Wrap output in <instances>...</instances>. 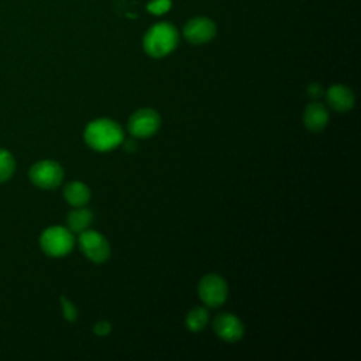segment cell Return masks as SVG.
Returning <instances> with one entry per match:
<instances>
[{
    "label": "cell",
    "instance_id": "5",
    "mask_svg": "<svg viewBox=\"0 0 361 361\" xmlns=\"http://www.w3.org/2000/svg\"><path fill=\"white\" fill-rule=\"evenodd\" d=\"M161 126V117L158 111L149 107L140 109L134 111L127 123L128 133L135 138H148L152 137Z\"/></svg>",
    "mask_w": 361,
    "mask_h": 361
},
{
    "label": "cell",
    "instance_id": "7",
    "mask_svg": "<svg viewBox=\"0 0 361 361\" xmlns=\"http://www.w3.org/2000/svg\"><path fill=\"white\" fill-rule=\"evenodd\" d=\"M197 293L200 300L209 307H217L227 299L228 288L226 281L217 274L204 275L197 285Z\"/></svg>",
    "mask_w": 361,
    "mask_h": 361
},
{
    "label": "cell",
    "instance_id": "12",
    "mask_svg": "<svg viewBox=\"0 0 361 361\" xmlns=\"http://www.w3.org/2000/svg\"><path fill=\"white\" fill-rule=\"evenodd\" d=\"M63 196L71 206L82 207V206L87 204L92 193L86 183H83L80 180H72L65 186Z\"/></svg>",
    "mask_w": 361,
    "mask_h": 361
},
{
    "label": "cell",
    "instance_id": "11",
    "mask_svg": "<svg viewBox=\"0 0 361 361\" xmlns=\"http://www.w3.org/2000/svg\"><path fill=\"white\" fill-rule=\"evenodd\" d=\"M329 123V110L319 102H312L303 111V124L307 130L319 133L326 128Z\"/></svg>",
    "mask_w": 361,
    "mask_h": 361
},
{
    "label": "cell",
    "instance_id": "14",
    "mask_svg": "<svg viewBox=\"0 0 361 361\" xmlns=\"http://www.w3.org/2000/svg\"><path fill=\"white\" fill-rule=\"evenodd\" d=\"M207 322H209V313L202 306L193 307L192 310L188 312V314L185 317L186 327L190 331H200V330H203L206 327Z\"/></svg>",
    "mask_w": 361,
    "mask_h": 361
},
{
    "label": "cell",
    "instance_id": "3",
    "mask_svg": "<svg viewBox=\"0 0 361 361\" xmlns=\"http://www.w3.org/2000/svg\"><path fill=\"white\" fill-rule=\"evenodd\" d=\"M42 251L49 257H63L73 248L75 238L68 227L52 226L42 231L39 237Z\"/></svg>",
    "mask_w": 361,
    "mask_h": 361
},
{
    "label": "cell",
    "instance_id": "9",
    "mask_svg": "<svg viewBox=\"0 0 361 361\" xmlns=\"http://www.w3.org/2000/svg\"><path fill=\"white\" fill-rule=\"evenodd\" d=\"M216 35V24L207 17H196L183 27V37L195 45L206 44Z\"/></svg>",
    "mask_w": 361,
    "mask_h": 361
},
{
    "label": "cell",
    "instance_id": "2",
    "mask_svg": "<svg viewBox=\"0 0 361 361\" xmlns=\"http://www.w3.org/2000/svg\"><path fill=\"white\" fill-rule=\"evenodd\" d=\"M178 31L169 23H158L152 25L144 37V51L152 58H162L171 54L178 45Z\"/></svg>",
    "mask_w": 361,
    "mask_h": 361
},
{
    "label": "cell",
    "instance_id": "18",
    "mask_svg": "<svg viewBox=\"0 0 361 361\" xmlns=\"http://www.w3.org/2000/svg\"><path fill=\"white\" fill-rule=\"evenodd\" d=\"M93 331L97 336H107L111 331V324L109 322H104V320L97 322L93 327Z\"/></svg>",
    "mask_w": 361,
    "mask_h": 361
},
{
    "label": "cell",
    "instance_id": "16",
    "mask_svg": "<svg viewBox=\"0 0 361 361\" xmlns=\"http://www.w3.org/2000/svg\"><path fill=\"white\" fill-rule=\"evenodd\" d=\"M61 305H62V313L65 320L75 322L78 319V309L75 307V305L66 296H61Z\"/></svg>",
    "mask_w": 361,
    "mask_h": 361
},
{
    "label": "cell",
    "instance_id": "10",
    "mask_svg": "<svg viewBox=\"0 0 361 361\" xmlns=\"http://www.w3.org/2000/svg\"><path fill=\"white\" fill-rule=\"evenodd\" d=\"M326 100L333 110L345 113L354 107L355 96L350 87L344 85H333L326 92Z\"/></svg>",
    "mask_w": 361,
    "mask_h": 361
},
{
    "label": "cell",
    "instance_id": "19",
    "mask_svg": "<svg viewBox=\"0 0 361 361\" xmlns=\"http://www.w3.org/2000/svg\"><path fill=\"white\" fill-rule=\"evenodd\" d=\"M323 94V87L319 85V83H312L309 87H307V96L313 100H317L320 96Z\"/></svg>",
    "mask_w": 361,
    "mask_h": 361
},
{
    "label": "cell",
    "instance_id": "8",
    "mask_svg": "<svg viewBox=\"0 0 361 361\" xmlns=\"http://www.w3.org/2000/svg\"><path fill=\"white\" fill-rule=\"evenodd\" d=\"M214 333L224 341L234 343L244 336L243 322L233 313H220L213 320Z\"/></svg>",
    "mask_w": 361,
    "mask_h": 361
},
{
    "label": "cell",
    "instance_id": "13",
    "mask_svg": "<svg viewBox=\"0 0 361 361\" xmlns=\"http://www.w3.org/2000/svg\"><path fill=\"white\" fill-rule=\"evenodd\" d=\"M93 221V213L92 210L86 209L85 206L82 207H75L72 212H69L66 217L68 228L72 233H82L89 228V226Z\"/></svg>",
    "mask_w": 361,
    "mask_h": 361
},
{
    "label": "cell",
    "instance_id": "17",
    "mask_svg": "<svg viewBox=\"0 0 361 361\" xmlns=\"http://www.w3.org/2000/svg\"><path fill=\"white\" fill-rule=\"evenodd\" d=\"M152 14H164L171 8V0H152L147 6Z\"/></svg>",
    "mask_w": 361,
    "mask_h": 361
},
{
    "label": "cell",
    "instance_id": "15",
    "mask_svg": "<svg viewBox=\"0 0 361 361\" xmlns=\"http://www.w3.org/2000/svg\"><path fill=\"white\" fill-rule=\"evenodd\" d=\"M14 168L16 162L13 155L6 149H0V182L8 180L14 173Z\"/></svg>",
    "mask_w": 361,
    "mask_h": 361
},
{
    "label": "cell",
    "instance_id": "1",
    "mask_svg": "<svg viewBox=\"0 0 361 361\" xmlns=\"http://www.w3.org/2000/svg\"><path fill=\"white\" fill-rule=\"evenodd\" d=\"M83 138L92 149L107 152L123 142L124 133L117 121L111 118H96L86 126Z\"/></svg>",
    "mask_w": 361,
    "mask_h": 361
},
{
    "label": "cell",
    "instance_id": "6",
    "mask_svg": "<svg viewBox=\"0 0 361 361\" xmlns=\"http://www.w3.org/2000/svg\"><path fill=\"white\" fill-rule=\"evenodd\" d=\"M28 176L35 186L42 189H54L61 185L63 179V169L55 161L42 159L31 166Z\"/></svg>",
    "mask_w": 361,
    "mask_h": 361
},
{
    "label": "cell",
    "instance_id": "20",
    "mask_svg": "<svg viewBox=\"0 0 361 361\" xmlns=\"http://www.w3.org/2000/svg\"><path fill=\"white\" fill-rule=\"evenodd\" d=\"M121 144L124 145V149H126L127 152H134V151L137 149V144H135L134 140H123Z\"/></svg>",
    "mask_w": 361,
    "mask_h": 361
},
{
    "label": "cell",
    "instance_id": "4",
    "mask_svg": "<svg viewBox=\"0 0 361 361\" xmlns=\"http://www.w3.org/2000/svg\"><path fill=\"white\" fill-rule=\"evenodd\" d=\"M79 234V247L87 259L94 264H103L109 259L110 244L103 234L90 228Z\"/></svg>",
    "mask_w": 361,
    "mask_h": 361
}]
</instances>
